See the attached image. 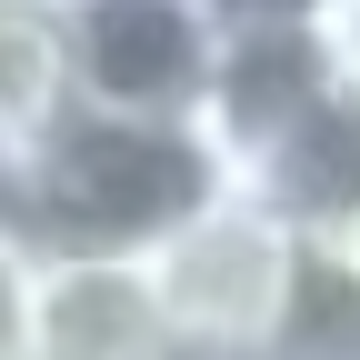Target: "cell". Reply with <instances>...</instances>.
<instances>
[{
  "mask_svg": "<svg viewBox=\"0 0 360 360\" xmlns=\"http://www.w3.org/2000/svg\"><path fill=\"white\" fill-rule=\"evenodd\" d=\"M231 191V160L191 110L70 101L30 150L0 160V231L30 250H160Z\"/></svg>",
  "mask_w": 360,
  "mask_h": 360,
  "instance_id": "cell-1",
  "label": "cell"
},
{
  "mask_svg": "<svg viewBox=\"0 0 360 360\" xmlns=\"http://www.w3.org/2000/svg\"><path fill=\"white\" fill-rule=\"evenodd\" d=\"M150 270H160V300L191 360H270V340L300 300V270H310V231L231 180L200 220H180L150 250Z\"/></svg>",
  "mask_w": 360,
  "mask_h": 360,
  "instance_id": "cell-2",
  "label": "cell"
},
{
  "mask_svg": "<svg viewBox=\"0 0 360 360\" xmlns=\"http://www.w3.org/2000/svg\"><path fill=\"white\" fill-rule=\"evenodd\" d=\"M70 40V90L101 110H191L210 101L220 30L210 0H51Z\"/></svg>",
  "mask_w": 360,
  "mask_h": 360,
  "instance_id": "cell-3",
  "label": "cell"
},
{
  "mask_svg": "<svg viewBox=\"0 0 360 360\" xmlns=\"http://www.w3.org/2000/svg\"><path fill=\"white\" fill-rule=\"evenodd\" d=\"M340 80H350V60H340V30L330 20L231 30V40H220V70H210V101H200V130L220 141L231 180H250Z\"/></svg>",
  "mask_w": 360,
  "mask_h": 360,
  "instance_id": "cell-4",
  "label": "cell"
},
{
  "mask_svg": "<svg viewBox=\"0 0 360 360\" xmlns=\"http://www.w3.org/2000/svg\"><path fill=\"white\" fill-rule=\"evenodd\" d=\"M30 360H191L150 250H40Z\"/></svg>",
  "mask_w": 360,
  "mask_h": 360,
  "instance_id": "cell-5",
  "label": "cell"
},
{
  "mask_svg": "<svg viewBox=\"0 0 360 360\" xmlns=\"http://www.w3.org/2000/svg\"><path fill=\"white\" fill-rule=\"evenodd\" d=\"M240 191H260L281 220H300V231H330L340 210H360V80H340Z\"/></svg>",
  "mask_w": 360,
  "mask_h": 360,
  "instance_id": "cell-6",
  "label": "cell"
},
{
  "mask_svg": "<svg viewBox=\"0 0 360 360\" xmlns=\"http://www.w3.org/2000/svg\"><path fill=\"white\" fill-rule=\"evenodd\" d=\"M70 101H80V90H70L60 11H51V0H0V160L30 150Z\"/></svg>",
  "mask_w": 360,
  "mask_h": 360,
  "instance_id": "cell-7",
  "label": "cell"
},
{
  "mask_svg": "<svg viewBox=\"0 0 360 360\" xmlns=\"http://www.w3.org/2000/svg\"><path fill=\"white\" fill-rule=\"evenodd\" d=\"M30 300H40V250L0 231V360H30Z\"/></svg>",
  "mask_w": 360,
  "mask_h": 360,
  "instance_id": "cell-8",
  "label": "cell"
},
{
  "mask_svg": "<svg viewBox=\"0 0 360 360\" xmlns=\"http://www.w3.org/2000/svg\"><path fill=\"white\" fill-rule=\"evenodd\" d=\"M220 30H281V20H340V0H210Z\"/></svg>",
  "mask_w": 360,
  "mask_h": 360,
  "instance_id": "cell-9",
  "label": "cell"
},
{
  "mask_svg": "<svg viewBox=\"0 0 360 360\" xmlns=\"http://www.w3.org/2000/svg\"><path fill=\"white\" fill-rule=\"evenodd\" d=\"M310 240H321V250H330V260L350 270V281H360V210H340L330 231H310Z\"/></svg>",
  "mask_w": 360,
  "mask_h": 360,
  "instance_id": "cell-10",
  "label": "cell"
},
{
  "mask_svg": "<svg viewBox=\"0 0 360 360\" xmlns=\"http://www.w3.org/2000/svg\"><path fill=\"white\" fill-rule=\"evenodd\" d=\"M330 30H340V60H350V80H360V0H340V20H330Z\"/></svg>",
  "mask_w": 360,
  "mask_h": 360,
  "instance_id": "cell-11",
  "label": "cell"
}]
</instances>
